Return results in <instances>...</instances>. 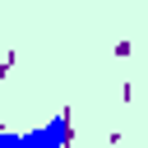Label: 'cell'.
I'll use <instances>...</instances> for the list:
<instances>
[{"instance_id": "6da1fadb", "label": "cell", "mask_w": 148, "mask_h": 148, "mask_svg": "<svg viewBox=\"0 0 148 148\" xmlns=\"http://www.w3.org/2000/svg\"><path fill=\"white\" fill-rule=\"evenodd\" d=\"M69 143V116L56 111L37 130H0V148H65Z\"/></svg>"}]
</instances>
